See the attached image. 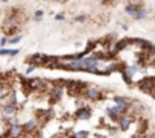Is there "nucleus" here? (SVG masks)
<instances>
[{
  "label": "nucleus",
  "instance_id": "nucleus-19",
  "mask_svg": "<svg viewBox=\"0 0 155 138\" xmlns=\"http://www.w3.org/2000/svg\"><path fill=\"white\" fill-rule=\"evenodd\" d=\"M2 2H8V0H2Z\"/></svg>",
  "mask_w": 155,
  "mask_h": 138
},
{
  "label": "nucleus",
  "instance_id": "nucleus-7",
  "mask_svg": "<svg viewBox=\"0 0 155 138\" xmlns=\"http://www.w3.org/2000/svg\"><path fill=\"white\" fill-rule=\"evenodd\" d=\"M90 117V109H79L78 113H76V118H79V120H87Z\"/></svg>",
  "mask_w": 155,
  "mask_h": 138
},
{
  "label": "nucleus",
  "instance_id": "nucleus-1",
  "mask_svg": "<svg viewBox=\"0 0 155 138\" xmlns=\"http://www.w3.org/2000/svg\"><path fill=\"white\" fill-rule=\"evenodd\" d=\"M84 94H85V97L90 99V100H100L102 99V91H100L96 85H90V87H87L84 90Z\"/></svg>",
  "mask_w": 155,
  "mask_h": 138
},
{
  "label": "nucleus",
  "instance_id": "nucleus-9",
  "mask_svg": "<svg viewBox=\"0 0 155 138\" xmlns=\"http://www.w3.org/2000/svg\"><path fill=\"white\" fill-rule=\"evenodd\" d=\"M35 127H36V122H35V120H31V122H27V123L23 126V131H24V132H31V131H34Z\"/></svg>",
  "mask_w": 155,
  "mask_h": 138
},
{
  "label": "nucleus",
  "instance_id": "nucleus-5",
  "mask_svg": "<svg viewBox=\"0 0 155 138\" xmlns=\"http://www.w3.org/2000/svg\"><path fill=\"white\" fill-rule=\"evenodd\" d=\"M117 122H119V125H120V129H122V131H128V129H129V126H131V122H132V120H131L129 117L120 115Z\"/></svg>",
  "mask_w": 155,
  "mask_h": 138
},
{
  "label": "nucleus",
  "instance_id": "nucleus-17",
  "mask_svg": "<svg viewBox=\"0 0 155 138\" xmlns=\"http://www.w3.org/2000/svg\"><path fill=\"white\" fill-rule=\"evenodd\" d=\"M34 68H35L34 65H32V67H29V68H27V71H26V73H32V71H34Z\"/></svg>",
  "mask_w": 155,
  "mask_h": 138
},
{
  "label": "nucleus",
  "instance_id": "nucleus-10",
  "mask_svg": "<svg viewBox=\"0 0 155 138\" xmlns=\"http://www.w3.org/2000/svg\"><path fill=\"white\" fill-rule=\"evenodd\" d=\"M134 17H135L137 20H143V18H146V17H148V11H146L144 8H140V9L135 12V15H134Z\"/></svg>",
  "mask_w": 155,
  "mask_h": 138
},
{
  "label": "nucleus",
  "instance_id": "nucleus-11",
  "mask_svg": "<svg viewBox=\"0 0 155 138\" xmlns=\"http://www.w3.org/2000/svg\"><path fill=\"white\" fill-rule=\"evenodd\" d=\"M18 53V49H12V50H9V49H0V55H11V56H15Z\"/></svg>",
  "mask_w": 155,
  "mask_h": 138
},
{
  "label": "nucleus",
  "instance_id": "nucleus-13",
  "mask_svg": "<svg viewBox=\"0 0 155 138\" xmlns=\"http://www.w3.org/2000/svg\"><path fill=\"white\" fill-rule=\"evenodd\" d=\"M73 138H87V131H81L76 135H73Z\"/></svg>",
  "mask_w": 155,
  "mask_h": 138
},
{
  "label": "nucleus",
  "instance_id": "nucleus-2",
  "mask_svg": "<svg viewBox=\"0 0 155 138\" xmlns=\"http://www.w3.org/2000/svg\"><path fill=\"white\" fill-rule=\"evenodd\" d=\"M24 85H26V87H29L31 90H34V91H43V90H46V87H47V84H46L43 79L24 81Z\"/></svg>",
  "mask_w": 155,
  "mask_h": 138
},
{
  "label": "nucleus",
  "instance_id": "nucleus-4",
  "mask_svg": "<svg viewBox=\"0 0 155 138\" xmlns=\"http://www.w3.org/2000/svg\"><path fill=\"white\" fill-rule=\"evenodd\" d=\"M140 85V90L149 93L151 96L154 94V77H144V79L139 84Z\"/></svg>",
  "mask_w": 155,
  "mask_h": 138
},
{
  "label": "nucleus",
  "instance_id": "nucleus-15",
  "mask_svg": "<svg viewBox=\"0 0 155 138\" xmlns=\"http://www.w3.org/2000/svg\"><path fill=\"white\" fill-rule=\"evenodd\" d=\"M43 14H44L43 11H36V12H35V20H41Z\"/></svg>",
  "mask_w": 155,
  "mask_h": 138
},
{
  "label": "nucleus",
  "instance_id": "nucleus-8",
  "mask_svg": "<svg viewBox=\"0 0 155 138\" xmlns=\"http://www.w3.org/2000/svg\"><path fill=\"white\" fill-rule=\"evenodd\" d=\"M141 8V5H128L126 6V12L129 15H135V12Z\"/></svg>",
  "mask_w": 155,
  "mask_h": 138
},
{
  "label": "nucleus",
  "instance_id": "nucleus-12",
  "mask_svg": "<svg viewBox=\"0 0 155 138\" xmlns=\"http://www.w3.org/2000/svg\"><path fill=\"white\" fill-rule=\"evenodd\" d=\"M20 40H21V37H20V35H15V37H12L11 40H9V44H17V42L20 41Z\"/></svg>",
  "mask_w": 155,
  "mask_h": 138
},
{
  "label": "nucleus",
  "instance_id": "nucleus-14",
  "mask_svg": "<svg viewBox=\"0 0 155 138\" xmlns=\"http://www.w3.org/2000/svg\"><path fill=\"white\" fill-rule=\"evenodd\" d=\"M9 94V91L8 90H0V99H5L6 96Z\"/></svg>",
  "mask_w": 155,
  "mask_h": 138
},
{
  "label": "nucleus",
  "instance_id": "nucleus-3",
  "mask_svg": "<svg viewBox=\"0 0 155 138\" xmlns=\"http://www.w3.org/2000/svg\"><path fill=\"white\" fill-rule=\"evenodd\" d=\"M23 134H24V131H23L21 125H18V123L9 125V129H8V137L9 138H20Z\"/></svg>",
  "mask_w": 155,
  "mask_h": 138
},
{
  "label": "nucleus",
  "instance_id": "nucleus-18",
  "mask_svg": "<svg viewBox=\"0 0 155 138\" xmlns=\"http://www.w3.org/2000/svg\"><path fill=\"white\" fill-rule=\"evenodd\" d=\"M6 42H8V40H6V38H3L2 41H0V44H2V46H5V44H6Z\"/></svg>",
  "mask_w": 155,
  "mask_h": 138
},
{
  "label": "nucleus",
  "instance_id": "nucleus-16",
  "mask_svg": "<svg viewBox=\"0 0 155 138\" xmlns=\"http://www.w3.org/2000/svg\"><path fill=\"white\" fill-rule=\"evenodd\" d=\"M84 20V15H79V17H76V21H82Z\"/></svg>",
  "mask_w": 155,
  "mask_h": 138
},
{
  "label": "nucleus",
  "instance_id": "nucleus-6",
  "mask_svg": "<svg viewBox=\"0 0 155 138\" xmlns=\"http://www.w3.org/2000/svg\"><path fill=\"white\" fill-rule=\"evenodd\" d=\"M17 114V108H15V105H9V103H6V105L3 106V115H6V117H14Z\"/></svg>",
  "mask_w": 155,
  "mask_h": 138
}]
</instances>
